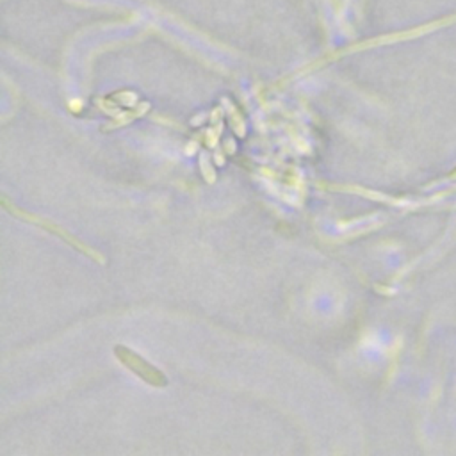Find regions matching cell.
<instances>
[{"label":"cell","instance_id":"1","mask_svg":"<svg viewBox=\"0 0 456 456\" xmlns=\"http://www.w3.org/2000/svg\"><path fill=\"white\" fill-rule=\"evenodd\" d=\"M114 353H116L118 360L125 368L131 369L137 378L146 381L148 385H152V387H166L168 378L164 376V372L161 369H157L150 362H146L143 357H140L137 353H134V351L125 346L114 348Z\"/></svg>","mask_w":456,"mask_h":456},{"label":"cell","instance_id":"2","mask_svg":"<svg viewBox=\"0 0 456 456\" xmlns=\"http://www.w3.org/2000/svg\"><path fill=\"white\" fill-rule=\"evenodd\" d=\"M4 205L9 209V211H13L15 214H21V218H26L27 221H34V223H38V225H41V227L48 228V230H50L52 234H55V236H61V237H63V239H66L68 243H72L73 246H77V248L81 249V251H84V254H88V255H93V257L97 258V260H100V258H98V255H97V254H93V251H91V249H89L88 246H82V243H81V241H77V239H75V237H73V236H68V234L64 232L63 228L55 227V225L48 223V221H45V220H39V218H34L32 214H27V212L20 211V209L11 207V205H9L8 202H4Z\"/></svg>","mask_w":456,"mask_h":456},{"label":"cell","instance_id":"3","mask_svg":"<svg viewBox=\"0 0 456 456\" xmlns=\"http://www.w3.org/2000/svg\"><path fill=\"white\" fill-rule=\"evenodd\" d=\"M449 178H451V180H456V168L453 169L451 173H449Z\"/></svg>","mask_w":456,"mask_h":456}]
</instances>
